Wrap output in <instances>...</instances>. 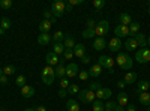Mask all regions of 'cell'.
<instances>
[{
    "mask_svg": "<svg viewBox=\"0 0 150 111\" xmlns=\"http://www.w3.org/2000/svg\"><path fill=\"white\" fill-rule=\"evenodd\" d=\"M45 62H47V66H51L53 68V66H57L60 63V57L57 54H54L53 51H50L45 56Z\"/></svg>",
    "mask_w": 150,
    "mask_h": 111,
    "instance_id": "9c48e42d",
    "label": "cell"
},
{
    "mask_svg": "<svg viewBox=\"0 0 150 111\" xmlns=\"http://www.w3.org/2000/svg\"><path fill=\"white\" fill-rule=\"evenodd\" d=\"M66 3L65 2H54L51 5V12H53V15L56 18H60V17H63V14L66 12Z\"/></svg>",
    "mask_w": 150,
    "mask_h": 111,
    "instance_id": "8992f818",
    "label": "cell"
},
{
    "mask_svg": "<svg viewBox=\"0 0 150 111\" xmlns=\"http://www.w3.org/2000/svg\"><path fill=\"white\" fill-rule=\"evenodd\" d=\"M24 111H35V108H26Z\"/></svg>",
    "mask_w": 150,
    "mask_h": 111,
    "instance_id": "6f0895ef",
    "label": "cell"
},
{
    "mask_svg": "<svg viewBox=\"0 0 150 111\" xmlns=\"http://www.w3.org/2000/svg\"><path fill=\"white\" fill-rule=\"evenodd\" d=\"M147 12H149V15H150V0L147 2Z\"/></svg>",
    "mask_w": 150,
    "mask_h": 111,
    "instance_id": "9f6ffc18",
    "label": "cell"
},
{
    "mask_svg": "<svg viewBox=\"0 0 150 111\" xmlns=\"http://www.w3.org/2000/svg\"><path fill=\"white\" fill-rule=\"evenodd\" d=\"M59 96L62 98V99H63V98H66V96H68V90H65V89H60V90H59Z\"/></svg>",
    "mask_w": 150,
    "mask_h": 111,
    "instance_id": "c3c4849f",
    "label": "cell"
},
{
    "mask_svg": "<svg viewBox=\"0 0 150 111\" xmlns=\"http://www.w3.org/2000/svg\"><path fill=\"white\" fill-rule=\"evenodd\" d=\"M65 8H66V12H72V6H71L69 3H66V6H65Z\"/></svg>",
    "mask_w": 150,
    "mask_h": 111,
    "instance_id": "11a10c76",
    "label": "cell"
},
{
    "mask_svg": "<svg viewBox=\"0 0 150 111\" xmlns=\"http://www.w3.org/2000/svg\"><path fill=\"white\" fill-rule=\"evenodd\" d=\"M114 33H116V38H125V36H129V26H122V24H119V26L114 29Z\"/></svg>",
    "mask_w": 150,
    "mask_h": 111,
    "instance_id": "4fadbf2b",
    "label": "cell"
},
{
    "mask_svg": "<svg viewBox=\"0 0 150 111\" xmlns=\"http://www.w3.org/2000/svg\"><path fill=\"white\" fill-rule=\"evenodd\" d=\"M51 21H48V20H42L41 23H39V30H41V33H48L50 30H51Z\"/></svg>",
    "mask_w": 150,
    "mask_h": 111,
    "instance_id": "603a6c76",
    "label": "cell"
},
{
    "mask_svg": "<svg viewBox=\"0 0 150 111\" xmlns=\"http://www.w3.org/2000/svg\"><path fill=\"white\" fill-rule=\"evenodd\" d=\"M89 77H90V75H89V71H80V74H78V78H80L81 81H86Z\"/></svg>",
    "mask_w": 150,
    "mask_h": 111,
    "instance_id": "7bdbcfd3",
    "label": "cell"
},
{
    "mask_svg": "<svg viewBox=\"0 0 150 111\" xmlns=\"http://www.w3.org/2000/svg\"><path fill=\"white\" fill-rule=\"evenodd\" d=\"M147 111H150V105H149V107H147Z\"/></svg>",
    "mask_w": 150,
    "mask_h": 111,
    "instance_id": "be15d7a7",
    "label": "cell"
},
{
    "mask_svg": "<svg viewBox=\"0 0 150 111\" xmlns=\"http://www.w3.org/2000/svg\"><path fill=\"white\" fill-rule=\"evenodd\" d=\"M149 89H150V83H149V81H140V83H138V87H137V93L147 92Z\"/></svg>",
    "mask_w": 150,
    "mask_h": 111,
    "instance_id": "4dcf8cb0",
    "label": "cell"
},
{
    "mask_svg": "<svg viewBox=\"0 0 150 111\" xmlns=\"http://www.w3.org/2000/svg\"><path fill=\"white\" fill-rule=\"evenodd\" d=\"M78 93H80L78 84H69V87H68V95H78Z\"/></svg>",
    "mask_w": 150,
    "mask_h": 111,
    "instance_id": "8d00e7d4",
    "label": "cell"
},
{
    "mask_svg": "<svg viewBox=\"0 0 150 111\" xmlns=\"http://www.w3.org/2000/svg\"><path fill=\"white\" fill-rule=\"evenodd\" d=\"M3 32H5V30H3L2 27H0V36H2V35H3Z\"/></svg>",
    "mask_w": 150,
    "mask_h": 111,
    "instance_id": "680465c9",
    "label": "cell"
},
{
    "mask_svg": "<svg viewBox=\"0 0 150 111\" xmlns=\"http://www.w3.org/2000/svg\"><path fill=\"white\" fill-rule=\"evenodd\" d=\"M11 6H12V0H0V8L9 9Z\"/></svg>",
    "mask_w": 150,
    "mask_h": 111,
    "instance_id": "b9f144b4",
    "label": "cell"
},
{
    "mask_svg": "<svg viewBox=\"0 0 150 111\" xmlns=\"http://www.w3.org/2000/svg\"><path fill=\"white\" fill-rule=\"evenodd\" d=\"M119 23L122 24V26H129V24L132 23V17L128 14V12H122V14L119 15Z\"/></svg>",
    "mask_w": 150,
    "mask_h": 111,
    "instance_id": "e0dca14e",
    "label": "cell"
},
{
    "mask_svg": "<svg viewBox=\"0 0 150 111\" xmlns=\"http://www.w3.org/2000/svg\"><path fill=\"white\" fill-rule=\"evenodd\" d=\"M3 75V69H0V77H2Z\"/></svg>",
    "mask_w": 150,
    "mask_h": 111,
    "instance_id": "91938a15",
    "label": "cell"
},
{
    "mask_svg": "<svg viewBox=\"0 0 150 111\" xmlns=\"http://www.w3.org/2000/svg\"><path fill=\"white\" fill-rule=\"evenodd\" d=\"M117 87H119L120 90H123L125 87H126V83H125V81H119V83H117Z\"/></svg>",
    "mask_w": 150,
    "mask_h": 111,
    "instance_id": "f907efd6",
    "label": "cell"
},
{
    "mask_svg": "<svg viewBox=\"0 0 150 111\" xmlns=\"http://www.w3.org/2000/svg\"><path fill=\"white\" fill-rule=\"evenodd\" d=\"M101 87H102V86H101V83L93 81V83H90V84H89V87H87V89H89V90H92V92H96V90H99Z\"/></svg>",
    "mask_w": 150,
    "mask_h": 111,
    "instance_id": "f35d334b",
    "label": "cell"
},
{
    "mask_svg": "<svg viewBox=\"0 0 150 111\" xmlns=\"http://www.w3.org/2000/svg\"><path fill=\"white\" fill-rule=\"evenodd\" d=\"M122 47H123V42H122V39H119V38H112V39L108 42V50H110L111 53L120 51Z\"/></svg>",
    "mask_w": 150,
    "mask_h": 111,
    "instance_id": "8fae6325",
    "label": "cell"
},
{
    "mask_svg": "<svg viewBox=\"0 0 150 111\" xmlns=\"http://www.w3.org/2000/svg\"><path fill=\"white\" fill-rule=\"evenodd\" d=\"M65 45L63 44H60V42H54V45H53V53L54 54H57V56H63V53H65Z\"/></svg>",
    "mask_w": 150,
    "mask_h": 111,
    "instance_id": "cb8c5ba5",
    "label": "cell"
},
{
    "mask_svg": "<svg viewBox=\"0 0 150 111\" xmlns=\"http://www.w3.org/2000/svg\"><path fill=\"white\" fill-rule=\"evenodd\" d=\"M105 48H107V41L104 38H96L93 41V50L102 51V50H105Z\"/></svg>",
    "mask_w": 150,
    "mask_h": 111,
    "instance_id": "9a60e30c",
    "label": "cell"
},
{
    "mask_svg": "<svg viewBox=\"0 0 150 111\" xmlns=\"http://www.w3.org/2000/svg\"><path fill=\"white\" fill-rule=\"evenodd\" d=\"M104 111H111V110H107V108H105V110H104Z\"/></svg>",
    "mask_w": 150,
    "mask_h": 111,
    "instance_id": "e7e4bbea",
    "label": "cell"
},
{
    "mask_svg": "<svg viewBox=\"0 0 150 111\" xmlns=\"http://www.w3.org/2000/svg\"><path fill=\"white\" fill-rule=\"evenodd\" d=\"M126 111H135V105L128 104V105H126Z\"/></svg>",
    "mask_w": 150,
    "mask_h": 111,
    "instance_id": "f5cc1de1",
    "label": "cell"
},
{
    "mask_svg": "<svg viewBox=\"0 0 150 111\" xmlns=\"http://www.w3.org/2000/svg\"><path fill=\"white\" fill-rule=\"evenodd\" d=\"M41 78H42V81H44L47 86H51V84L54 83V78H56L54 69H53L51 66H45V68L42 69V72H41Z\"/></svg>",
    "mask_w": 150,
    "mask_h": 111,
    "instance_id": "7a4b0ae2",
    "label": "cell"
},
{
    "mask_svg": "<svg viewBox=\"0 0 150 111\" xmlns=\"http://www.w3.org/2000/svg\"><path fill=\"white\" fill-rule=\"evenodd\" d=\"M68 3H69V5L74 8V6H77V5H83L84 2H83V0H69Z\"/></svg>",
    "mask_w": 150,
    "mask_h": 111,
    "instance_id": "bcb514c9",
    "label": "cell"
},
{
    "mask_svg": "<svg viewBox=\"0 0 150 111\" xmlns=\"http://www.w3.org/2000/svg\"><path fill=\"white\" fill-rule=\"evenodd\" d=\"M132 38L137 41L138 47H141V48H146V47H147V38H146V35H143V33H137L135 36H132Z\"/></svg>",
    "mask_w": 150,
    "mask_h": 111,
    "instance_id": "ac0fdd59",
    "label": "cell"
},
{
    "mask_svg": "<svg viewBox=\"0 0 150 111\" xmlns=\"http://www.w3.org/2000/svg\"><path fill=\"white\" fill-rule=\"evenodd\" d=\"M112 111H125V108H123V107H120V105L117 104V105L114 107V110H112Z\"/></svg>",
    "mask_w": 150,
    "mask_h": 111,
    "instance_id": "db71d44e",
    "label": "cell"
},
{
    "mask_svg": "<svg viewBox=\"0 0 150 111\" xmlns=\"http://www.w3.org/2000/svg\"><path fill=\"white\" fill-rule=\"evenodd\" d=\"M69 80L66 78V77H63V78H62L60 80V89H65V90H68V87H69Z\"/></svg>",
    "mask_w": 150,
    "mask_h": 111,
    "instance_id": "ab89813d",
    "label": "cell"
},
{
    "mask_svg": "<svg viewBox=\"0 0 150 111\" xmlns=\"http://www.w3.org/2000/svg\"><path fill=\"white\" fill-rule=\"evenodd\" d=\"M92 108H93V111H104L105 110V104L101 99H95L92 102Z\"/></svg>",
    "mask_w": 150,
    "mask_h": 111,
    "instance_id": "f1b7e54d",
    "label": "cell"
},
{
    "mask_svg": "<svg viewBox=\"0 0 150 111\" xmlns=\"http://www.w3.org/2000/svg\"><path fill=\"white\" fill-rule=\"evenodd\" d=\"M63 45H65V48H66V50H74V48H75V45H77V44H75V41H74V38H72V36L66 35V36H65V41H63Z\"/></svg>",
    "mask_w": 150,
    "mask_h": 111,
    "instance_id": "d4e9b609",
    "label": "cell"
},
{
    "mask_svg": "<svg viewBox=\"0 0 150 111\" xmlns=\"http://www.w3.org/2000/svg\"><path fill=\"white\" fill-rule=\"evenodd\" d=\"M98 63L101 65L102 68H107L110 71V74L114 72V71H112V66H114V63H116L114 59H111L108 56H99V62H98Z\"/></svg>",
    "mask_w": 150,
    "mask_h": 111,
    "instance_id": "52a82bcc",
    "label": "cell"
},
{
    "mask_svg": "<svg viewBox=\"0 0 150 111\" xmlns=\"http://www.w3.org/2000/svg\"><path fill=\"white\" fill-rule=\"evenodd\" d=\"M44 20H48V21H51V24H56V21H57V18L53 15V12L51 11H44Z\"/></svg>",
    "mask_w": 150,
    "mask_h": 111,
    "instance_id": "d6a6232c",
    "label": "cell"
},
{
    "mask_svg": "<svg viewBox=\"0 0 150 111\" xmlns=\"http://www.w3.org/2000/svg\"><path fill=\"white\" fill-rule=\"evenodd\" d=\"M51 39H53V36L50 33H41L39 36H38V44L39 45H48L50 42H51Z\"/></svg>",
    "mask_w": 150,
    "mask_h": 111,
    "instance_id": "2e32d148",
    "label": "cell"
},
{
    "mask_svg": "<svg viewBox=\"0 0 150 111\" xmlns=\"http://www.w3.org/2000/svg\"><path fill=\"white\" fill-rule=\"evenodd\" d=\"M110 30V24L107 20H101L96 23V27H95V35L98 36V38H104V36L108 33Z\"/></svg>",
    "mask_w": 150,
    "mask_h": 111,
    "instance_id": "3957f363",
    "label": "cell"
},
{
    "mask_svg": "<svg viewBox=\"0 0 150 111\" xmlns=\"http://www.w3.org/2000/svg\"><path fill=\"white\" fill-rule=\"evenodd\" d=\"M93 36H96L95 35V29H84L83 30V38L84 39H92Z\"/></svg>",
    "mask_w": 150,
    "mask_h": 111,
    "instance_id": "e575fe53",
    "label": "cell"
},
{
    "mask_svg": "<svg viewBox=\"0 0 150 111\" xmlns=\"http://www.w3.org/2000/svg\"><path fill=\"white\" fill-rule=\"evenodd\" d=\"M66 108H68V111H80V105L75 99H68Z\"/></svg>",
    "mask_w": 150,
    "mask_h": 111,
    "instance_id": "83f0119b",
    "label": "cell"
},
{
    "mask_svg": "<svg viewBox=\"0 0 150 111\" xmlns=\"http://www.w3.org/2000/svg\"><path fill=\"white\" fill-rule=\"evenodd\" d=\"M116 63H117L122 69L129 71V69L134 66V60H132L131 56L126 54V53H119V56H117V59H116Z\"/></svg>",
    "mask_w": 150,
    "mask_h": 111,
    "instance_id": "6da1fadb",
    "label": "cell"
},
{
    "mask_svg": "<svg viewBox=\"0 0 150 111\" xmlns=\"http://www.w3.org/2000/svg\"><path fill=\"white\" fill-rule=\"evenodd\" d=\"M78 99H80L81 102H84V104H92V102L96 99V95H95V92H92V90H89V89L80 90Z\"/></svg>",
    "mask_w": 150,
    "mask_h": 111,
    "instance_id": "5b68a950",
    "label": "cell"
},
{
    "mask_svg": "<svg viewBox=\"0 0 150 111\" xmlns=\"http://www.w3.org/2000/svg\"><path fill=\"white\" fill-rule=\"evenodd\" d=\"M78 74H80V69L77 63H69L66 66V78H75L78 77Z\"/></svg>",
    "mask_w": 150,
    "mask_h": 111,
    "instance_id": "7c38bea8",
    "label": "cell"
},
{
    "mask_svg": "<svg viewBox=\"0 0 150 111\" xmlns=\"http://www.w3.org/2000/svg\"><path fill=\"white\" fill-rule=\"evenodd\" d=\"M35 111H47V108L44 105H38V107H35Z\"/></svg>",
    "mask_w": 150,
    "mask_h": 111,
    "instance_id": "816d5d0a",
    "label": "cell"
},
{
    "mask_svg": "<svg viewBox=\"0 0 150 111\" xmlns=\"http://www.w3.org/2000/svg\"><path fill=\"white\" fill-rule=\"evenodd\" d=\"M147 44L150 45V36H149V38H147Z\"/></svg>",
    "mask_w": 150,
    "mask_h": 111,
    "instance_id": "94428289",
    "label": "cell"
},
{
    "mask_svg": "<svg viewBox=\"0 0 150 111\" xmlns=\"http://www.w3.org/2000/svg\"><path fill=\"white\" fill-rule=\"evenodd\" d=\"M51 36H53V41H54V42H60V44H63L65 36H66V35H63V32H62V30H57V32H54Z\"/></svg>",
    "mask_w": 150,
    "mask_h": 111,
    "instance_id": "f546056e",
    "label": "cell"
},
{
    "mask_svg": "<svg viewBox=\"0 0 150 111\" xmlns=\"http://www.w3.org/2000/svg\"><path fill=\"white\" fill-rule=\"evenodd\" d=\"M116 102L120 105V107H126L128 104H129V98H128V93H125V92H120L119 95H117V98H116Z\"/></svg>",
    "mask_w": 150,
    "mask_h": 111,
    "instance_id": "5bb4252c",
    "label": "cell"
},
{
    "mask_svg": "<svg viewBox=\"0 0 150 111\" xmlns=\"http://www.w3.org/2000/svg\"><path fill=\"white\" fill-rule=\"evenodd\" d=\"M21 95H23L24 98H32V96L35 95V87L26 84L24 87H21Z\"/></svg>",
    "mask_w": 150,
    "mask_h": 111,
    "instance_id": "7402d4cb",
    "label": "cell"
},
{
    "mask_svg": "<svg viewBox=\"0 0 150 111\" xmlns=\"http://www.w3.org/2000/svg\"><path fill=\"white\" fill-rule=\"evenodd\" d=\"M63 62L65 60L60 57V63L54 68V75H56V78H60V80L63 77H66V66L63 65Z\"/></svg>",
    "mask_w": 150,
    "mask_h": 111,
    "instance_id": "30bf717a",
    "label": "cell"
},
{
    "mask_svg": "<svg viewBox=\"0 0 150 111\" xmlns=\"http://www.w3.org/2000/svg\"><path fill=\"white\" fill-rule=\"evenodd\" d=\"M123 81L126 84H134L137 81V74L135 72H126V74H125V77H123Z\"/></svg>",
    "mask_w": 150,
    "mask_h": 111,
    "instance_id": "4316f807",
    "label": "cell"
},
{
    "mask_svg": "<svg viewBox=\"0 0 150 111\" xmlns=\"http://www.w3.org/2000/svg\"><path fill=\"white\" fill-rule=\"evenodd\" d=\"M17 72V68L14 66V65H8V66H5L3 68V75H12V74H15Z\"/></svg>",
    "mask_w": 150,
    "mask_h": 111,
    "instance_id": "836d02e7",
    "label": "cell"
},
{
    "mask_svg": "<svg viewBox=\"0 0 150 111\" xmlns=\"http://www.w3.org/2000/svg\"><path fill=\"white\" fill-rule=\"evenodd\" d=\"M93 6H95L96 9H102V8L105 6V0H95Z\"/></svg>",
    "mask_w": 150,
    "mask_h": 111,
    "instance_id": "ee69618b",
    "label": "cell"
},
{
    "mask_svg": "<svg viewBox=\"0 0 150 111\" xmlns=\"http://www.w3.org/2000/svg\"><path fill=\"white\" fill-rule=\"evenodd\" d=\"M74 57V50H65L63 56H62V59L63 60H71Z\"/></svg>",
    "mask_w": 150,
    "mask_h": 111,
    "instance_id": "60d3db41",
    "label": "cell"
},
{
    "mask_svg": "<svg viewBox=\"0 0 150 111\" xmlns=\"http://www.w3.org/2000/svg\"><path fill=\"white\" fill-rule=\"evenodd\" d=\"M0 27H2L3 30L11 29V20H9L8 17H3L2 20H0Z\"/></svg>",
    "mask_w": 150,
    "mask_h": 111,
    "instance_id": "d590c367",
    "label": "cell"
},
{
    "mask_svg": "<svg viewBox=\"0 0 150 111\" xmlns=\"http://www.w3.org/2000/svg\"><path fill=\"white\" fill-rule=\"evenodd\" d=\"M74 56L78 57V59H81L83 56H86V47L83 44H77V45H75V48H74Z\"/></svg>",
    "mask_w": 150,
    "mask_h": 111,
    "instance_id": "44dd1931",
    "label": "cell"
},
{
    "mask_svg": "<svg viewBox=\"0 0 150 111\" xmlns=\"http://www.w3.org/2000/svg\"><path fill=\"white\" fill-rule=\"evenodd\" d=\"M0 84H8V77L6 75H2V77H0Z\"/></svg>",
    "mask_w": 150,
    "mask_h": 111,
    "instance_id": "681fc988",
    "label": "cell"
},
{
    "mask_svg": "<svg viewBox=\"0 0 150 111\" xmlns=\"http://www.w3.org/2000/svg\"><path fill=\"white\" fill-rule=\"evenodd\" d=\"M135 60L138 62L140 65H144V63H149L150 62V50L149 48H141L135 53Z\"/></svg>",
    "mask_w": 150,
    "mask_h": 111,
    "instance_id": "277c9868",
    "label": "cell"
},
{
    "mask_svg": "<svg viewBox=\"0 0 150 111\" xmlns=\"http://www.w3.org/2000/svg\"><path fill=\"white\" fill-rule=\"evenodd\" d=\"M95 95H96V99L104 101V99H110V98L112 96V92H111V89H108V87H101L99 90L95 92Z\"/></svg>",
    "mask_w": 150,
    "mask_h": 111,
    "instance_id": "ba28073f",
    "label": "cell"
},
{
    "mask_svg": "<svg viewBox=\"0 0 150 111\" xmlns=\"http://www.w3.org/2000/svg\"><path fill=\"white\" fill-rule=\"evenodd\" d=\"M125 48H126L128 51H135V48H138V44H137V41L131 36V38H128L125 41Z\"/></svg>",
    "mask_w": 150,
    "mask_h": 111,
    "instance_id": "ffe728a7",
    "label": "cell"
},
{
    "mask_svg": "<svg viewBox=\"0 0 150 111\" xmlns=\"http://www.w3.org/2000/svg\"><path fill=\"white\" fill-rule=\"evenodd\" d=\"M15 84L18 86V87H24V86L27 84V78L24 77V75H18L17 80H15Z\"/></svg>",
    "mask_w": 150,
    "mask_h": 111,
    "instance_id": "74e56055",
    "label": "cell"
},
{
    "mask_svg": "<svg viewBox=\"0 0 150 111\" xmlns=\"http://www.w3.org/2000/svg\"><path fill=\"white\" fill-rule=\"evenodd\" d=\"M101 72H102V66L99 65V63H96V65H93V66L90 68L89 75H90V77H99V75H101Z\"/></svg>",
    "mask_w": 150,
    "mask_h": 111,
    "instance_id": "484cf974",
    "label": "cell"
},
{
    "mask_svg": "<svg viewBox=\"0 0 150 111\" xmlns=\"http://www.w3.org/2000/svg\"><path fill=\"white\" fill-rule=\"evenodd\" d=\"M140 27H141L140 23H131L129 24V35L135 36L137 33H140Z\"/></svg>",
    "mask_w": 150,
    "mask_h": 111,
    "instance_id": "1f68e13d",
    "label": "cell"
},
{
    "mask_svg": "<svg viewBox=\"0 0 150 111\" xmlns=\"http://www.w3.org/2000/svg\"><path fill=\"white\" fill-rule=\"evenodd\" d=\"M90 60H92V59H90V56H87V54H86V56H83V57H81V63L87 65V63H90Z\"/></svg>",
    "mask_w": 150,
    "mask_h": 111,
    "instance_id": "7dc6e473",
    "label": "cell"
},
{
    "mask_svg": "<svg viewBox=\"0 0 150 111\" xmlns=\"http://www.w3.org/2000/svg\"><path fill=\"white\" fill-rule=\"evenodd\" d=\"M96 27V21L93 18H89L87 20V29H95Z\"/></svg>",
    "mask_w": 150,
    "mask_h": 111,
    "instance_id": "f6af8a7d",
    "label": "cell"
},
{
    "mask_svg": "<svg viewBox=\"0 0 150 111\" xmlns=\"http://www.w3.org/2000/svg\"><path fill=\"white\" fill-rule=\"evenodd\" d=\"M138 101H140V104H141V105L149 107V105H150V93H149V92L138 93Z\"/></svg>",
    "mask_w": 150,
    "mask_h": 111,
    "instance_id": "d6986e66",
    "label": "cell"
},
{
    "mask_svg": "<svg viewBox=\"0 0 150 111\" xmlns=\"http://www.w3.org/2000/svg\"><path fill=\"white\" fill-rule=\"evenodd\" d=\"M0 111H6V108H3V107H2V108H0Z\"/></svg>",
    "mask_w": 150,
    "mask_h": 111,
    "instance_id": "6125c7cd",
    "label": "cell"
}]
</instances>
